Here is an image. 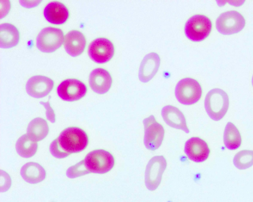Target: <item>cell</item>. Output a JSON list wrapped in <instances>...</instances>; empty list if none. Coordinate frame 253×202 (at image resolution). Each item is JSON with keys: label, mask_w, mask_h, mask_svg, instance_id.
I'll return each instance as SVG.
<instances>
[{"label": "cell", "mask_w": 253, "mask_h": 202, "mask_svg": "<svg viewBox=\"0 0 253 202\" xmlns=\"http://www.w3.org/2000/svg\"><path fill=\"white\" fill-rule=\"evenodd\" d=\"M38 146L37 142L32 139L27 134L20 136L15 144L18 154L25 158L33 156L37 151Z\"/></svg>", "instance_id": "obj_22"}, {"label": "cell", "mask_w": 253, "mask_h": 202, "mask_svg": "<svg viewBox=\"0 0 253 202\" xmlns=\"http://www.w3.org/2000/svg\"><path fill=\"white\" fill-rule=\"evenodd\" d=\"M234 166L239 169H245L253 165V150H244L238 152L233 158Z\"/></svg>", "instance_id": "obj_24"}, {"label": "cell", "mask_w": 253, "mask_h": 202, "mask_svg": "<svg viewBox=\"0 0 253 202\" xmlns=\"http://www.w3.org/2000/svg\"><path fill=\"white\" fill-rule=\"evenodd\" d=\"M211 28V22L208 17L197 14L192 16L187 21L184 31L188 39L193 41H200L209 36Z\"/></svg>", "instance_id": "obj_5"}, {"label": "cell", "mask_w": 253, "mask_h": 202, "mask_svg": "<svg viewBox=\"0 0 253 202\" xmlns=\"http://www.w3.org/2000/svg\"><path fill=\"white\" fill-rule=\"evenodd\" d=\"M56 139L61 149L69 155L84 150L89 141L86 133L77 127H70L63 130Z\"/></svg>", "instance_id": "obj_1"}, {"label": "cell", "mask_w": 253, "mask_h": 202, "mask_svg": "<svg viewBox=\"0 0 253 202\" xmlns=\"http://www.w3.org/2000/svg\"><path fill=\"white\" fill-rule=\"evenodd\" d=\"M41 104H42L46 109V116L47 119L51 122L54 123L55 121V115L54 112L52 108L51 107L49 102H40Z\"/></svg>", "instance_id": "obj_27"}, {"label": "cell", "mask_w": 253, "mask_h": 202, "mask_svg": "<svg viewBox=\"0 0 253 202\" xmlns=\"http://www.w3.org/2000/svg\"><path fill=\"white\" fill-rule=\"evenodd\" d=\"M160 58L156 53L151 52L143 59L140 66L138 76L140 81L146 83L150 81L159 69Z\"/></svg>", "instance_id": "obj_17"}, {"label": "cell", "mask_w": 253, "mask_h": 202, "mask_svg": "<svg viewBox=\"0 0 253 202\" xmlns=\"http://www.w3.org/2000/svg\"><path fill=\"white\" fill-rule=\"evenodd\" d=\"M252 84H253V78H252Z\"/></svg>", "instance_id": "obj_29"}, {"label": "cell", "mask_w": 253, "mask_h": 202, "mask_svg": "<svg viewBox=\"0 0 253 202\" xmlns=\"http://www.w3.org/2000/svg\"><path fill=\"white\" fill-rule=\"evenodd\" d=\"M87 91L85 84L75 78L67 79L63 81L57 89L59 97L63 101H67L80 100L85 95Z\"/></svg>", "instance_id": "obj_11"}, {"label": "cell", "mask_w": 253, "mask_h": 202, "mask_svg": "<svg viewBox=\"0 0 253 202\" xmlns=\"http://www.w3.org/2000/svg\"><path fill=\"white\" fill-rule=\"evenodd\" d=\"M43 15L49 23L61 25L68 19L69 12L63 3L54 1L50 2L45 6L43 10Z\"/></svg>", "instance_id": "obj_15"}, {"label": "cell", "mask_w": 253, "mask_h": 202, "mask_svg": "<svg viewBox=\"0 0 253 202\" xmlns=\"http://www.w3.org/2000/svg\"><path fill=\"white\" fill-rule=\"evenodd\" d=\"M48 133L49 127L46 121L41 117L33 119L27 128V135L36 142L43 139Z\"/></svg>", "instance_id": "obj_21"}, {"label": "cell", "mask_w": 253, "mask_h": 202, "mask_svg": "<svg viewBox=\"0 0 253 202\" xmlns=\"http://www.w3.org/2000/svg\"><path fill=\"white\" fill-rule=\"evenodd\" d=\"M64 39V34L60 29L48 27L42 29L38 34L36 46L42 52L52 53L61 46Z\"/></svg>", "instance_id": "obj_6"}, {"label": "cell", "mask_w": 253, "mask_h": 202, "mask_svg": "<svg viewBox=\"0 0 253 202\" xmlns=\"http://www.w3.org/2000/svg\"><path fill=\"white\" fill-rule=\"evenodd\" d=\"M245 19L239 12L235 10L224 12L217 17L215 26L221 34L229 35L236 34L245 27Z\"/></svg>", "instance_id": "obj_7"}, {"label": "cell", "mask_w": 253, "mask_h": 202, "mask_svg": "<svg viewBox=\"0 0 253 202\" xmlns=\"http://www.w3.org/2000/svg\"><path fill=\"white\" fill-rule=\"evenodd\" d=\"M229 103L226 93L219 88H214L210 91L205 97V107L211 119L219 121L226 113Z\"/></svg>", "instance_id": "obj_2"}, {"label": "cell", "mask_w": 253, "mask_h": 202, "mask_svg": "<svg viewBox=\"0 0 253 202\" xmlns=\"http://www.w3.org/2000/svg\"><path fill=\"white\" fill-rule=\"evenodd\" d=\"M162 116L166 123L170 127L189 133L185 117L177 107L168 105L162 109Z\"/></svg>", "instance_id": "obj_16"}, {"label": "cell", "mask_w": 253, "mask_h": 202, "mask_svg": "<svg viewBox=\"0 0 253 202\" xmlns=\"http://www.w3.org/2000/svg\"><path fill=\"white\" fill-rule=\"evenodd\" d=\"M0 46L1 48H10L18 44L20 34L15 26L9 23H3L0 25Z\"/></svg>", "instance_id": "obj_20"}, {"label": "cell", "mask_w": 253, "mask_h": 202, "mask_svg": "<svg viewBox=\"0 0 253 202\" xmlns=\"http://www.w3.org/2000/svg\"><path fill=\"white\" fill-rule=\"evenodd\" d=\"M20 175L26 182L30 184H37L45 178L46 172L39 164L28 162L22 167Z\"/></svg>", "instance_id": "obj_19"}, {"label": "cell", "mask_w": 253, "mask_h": 202, "mask_svg": "<svg viewBox=\"0 0 253 202\" xmlns=\"http://www.w3.org/2000/svg\"><path fill=\"white\" fill-rule=\"evenodd\" d=\"M167 165V161L162 155L154 156L148 162L145 172V183L148 190L154 191L158 188Z\"/></svg>", "instance_id": "obj_9"}, {"label": "cell", "mask_w": 253, "mask_h": 202, "mask_svg": "<svg viewBox=\"0 0 253 202\" xmlns=\"http://www.w3.org/2000/svg\"><path fill=\"white\" fill-rule=\"evenodd\" d=\"M89 173L85 166L84 160L70 167L66 170V175L70 178H75Z\"/></svg>", "instance_id": "obj_25"}, {"label": "cell", "mask_w": 253, "mask_h": 202, "mask_svg": "<svg viewBox=\"0 0 253 202\" xmlns=\"http://www.w3.org/2000/svg\"><path fill=\"white\" fill-rule=\"evenodd\" d=\"M223 141L225 146L229 150H235L241 144L242 139L240 132L231 122H228L225 126Z\"/></svg>", "instance_id": "obj_23"}, {"label": "cell", "mask_w": 253, "mask_h": 202, "mask_svg": "<svg viewBox=\"0 0 253 202\" xmlns=\"http://www.w3.org/2000/svg\"><path fill=\"white\" fill-rule=\"evenodd\" d=\"M88 81L89 86L94 92L103 94L107 92L111 88L112 79L107 70L97 68L90 73Z\"/></svg>", "instance_id": "obj_14"}, {"label": "cell", "mask_w": 253, "mask_h": 202, "mask_svg": "<svg viewBox=\"0 0 253 202\" xmlns=\"http://www.w3.org/2000/svg\"><path fill=\"white\" fill-rule=\"evenodd\" d=\"M39 2H40V1H20V3L22 4V5L25 6L26 7H28L29 4H30V7L35 6L36 5H37V4H38Z\"/></svg>", "instance_id": "obj_28"}, {"label": "cell", "mask_w": 253, "mask_h": 202, "mask_svg": "<svg viewBox=\"0 0 253 202\" xmlns=\"http://www.w3.org/2000/svg\"><path fill=\"white\" fill-rule=\"evenodd\" d=\"M113 43L108 39L99 37L89 44L88 54L90 58L96 63L104 64L110 61L114 55Z\"/></svg>", "instance_id": "obj_10"}, {"label": "cell", "mask_w": 253, "mask_h": 202, "mask_svg": "<svg viewBox=\"0 0 253 202\" xmlns=\"http://www.w3.org/2000/svg\"><path fill=\"white\" fill-rule=\"evenodd\" d=\"M49 150L51 155L58 159H63L69 155L61 149L58 144L57 139L51 142L49 146Z\"/></svg>", "instance_id": "obj_26"}, {"label": "cell", "mask_w": 253, "mask_h": 202, "mask_svg": "<svg viewBox=\"0 0 253 202\" xmlns=\"http://www.w3.org/2000/svg\"><path fill=\"white\" fill-rule=\"evenodd\" d=\"M144 127V144L147 149L154 151L161 145L164 137L163 126L158 123L153 115L143 120Z\"/></svg>", "instance_id": "obj_8"}, {"label": "cell", "mask_w": 253, "mask_h": 202, "mask_svg": "<svg viewBox=\"0 0 253 202\" xmlns=\"http://www.w3.org/2000/svg\"><path fill=\"white\" fill-rule=\"evenodd\" d=\"M202 95L199 83L191 78H184L177 84L175 95L178 101L184 105H192L199 101Z\"/></svg>", "instance_id": "obj_4"}, {"label": "cell", "mask_w": 253, "mask_h": 202, "mask_svg": "<svg viewBox=\"0 0 253 202\" xmlns=\"http://www.w3.org/2000/svg\"><path fill=\"white\" fill-rule=\"evenodd\" d=\"M54 82L45 76L36 75L27 81L26 89L27 93L35 98H41L47 96L52 90Z\"/></svg>", "instance_id": "obj_13"}, {"label": "cell", "mask_w": 253, "mask_h": 202, "mask_svg": "<svg viewBox=\"0 0 253 202\" xmlns=\"http://www.w3.org/2000/svg\"><path fill=\"white\" fill-rule=\"evenodd\" d=\"M86 45L84 35L80 31L72 30L65 35L64 48L67 53L72 57L81 55Z\"/></svg>", "instance_id": "obj_18"}, {"label": "cell", "mask_w": 253, "mask_h": 202, "mask_svg": "<svg viewBox=\"0 0 253 202\" xmlns=\"http://www.w3.org/2000/svg\"><path fill=\"white\" fill-rule=\"evenodd\" d=\"M184 151L190 160L197 163L206 161L210 153L207 142L198 137H192L186 141Z\"/></svg>", "instance_id": "obj_12"}, {"label": "cell", "mask_w": 253, "mask_h": 202, "mask_svg": "<svg viewBox=\"0 0 253 202\" xmlns=\"http://www.w3.org/2000/svg\"><path fill=\"white\" fill-rule=\"evenodd\" d=\"M84 160L87 169L90 172L97 174L107 173L115 164L113 155L103 149H96L89 152Z\"/></svg>", "instance_id": "obj_3"}]
</instances>
